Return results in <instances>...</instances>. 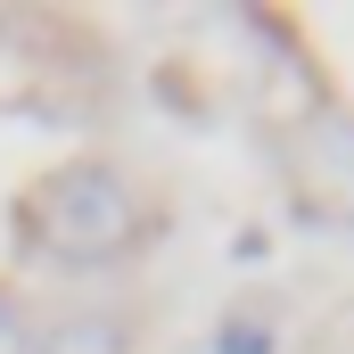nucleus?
Listing matches in <instances>:
<instances>
[{
    "mask_svg": "<svg viewBox=\"0 0 354 354\" xmlns=\"http://www.w3.org/2000/svg\"><path fill=\"white\" fill-rule=\"evenodd\" d=\"M223 354H264V330H256V322H248V330L231 322V330H223Z\"/></svg>",
    "mask_w": 354,
    "mask_h": 354,
    "instance_id": "nucleus-4",
    "label": "nucleus"
},
{
    "mask_svg": "<svg viewBox=\"0 0 354 354\" xmlns=\"http://www.w3.org/2000/svg\"><path fill=\"white\" fill-rule=\"evenodd\" d=\"M0 354H33V330H25V313L0 297Z\"/></svg>",
    "mask_w": 354,
    "mask_h": 354,
    "instance_id": "nucleus-3",
    "label": "nucleus"
},
{
    "mask_svg": "<svg viewBox=\"0 0 354 354\" xmlns=\"http://www.w3.org/2000/svg\"><path fill=\"white\" fill-rule=\"evenodd\" d=\"M41 354H124V330L115 322H66L58 338H41Z\"/></svg>",
    "mask_w": 354,
    "mask_h": 354,
    "instance_id": "nucleus-2",
    "label": "nucleus"
},
{
    "mask_svg": "<svg viewBox=\"0 0 354 354\" xmlns=\"http://www.w3.org/2000/svg\"><path fill=\"white\" fill-rule=\"evenodd\" d=\"M140 223L149 214H140L132 181L115 174V165H99V157H75V165L41 174L33 206H25L33 248L58 256V264H115V256H132L140 248Z\"/></svg>",
    "mask_w": 354,
    "mask_h": 354,
    "instance_id": "nucleus-1",
    "label": "nucleus"
}]
</instances>
